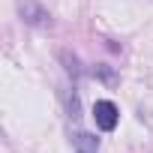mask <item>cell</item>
<instances>
[{"label": "cell", "mask_w": 153, "mask_h": 153, "mask_svg": "<svg viewBox=\"0 0 153 153\" xmlns=\"http://www.w3.org/2000/svg\"><path fill=\"white\" fill-rule=\"evenodd\" d=\"M18 15L30 27H42V30L51 27V12L42 3H36V0H21V3H18Z\"/></svg>", "instance_id": "1"}, {"label": "cell", "mask_w": 153, "mask_h": 153, "mask_svg": "<svg viewBox=\"0 0 153 153\" xmlns=\"http://www.w3.org/2000/svg\"><path fill=\"white\" fill-rule=\"evenodd\" d=\"M93 120H96V129L114 132L117 123H120V108H117L111 99H99V102L93 105Z\"/></svg>", "instance_id": "2"}, {"label": "cell", "mask_w": 153, "mask_h": 153, "mask_svg": "<svg viewBox=\"0 0 153 153\" xmlns=\"http://www.w3.org/2000/svg\"><path fill=\"white\" fill-rule=\"evenodd\" d=\"M72 147H75V153H99V138L93 132L78 129V132H72Z\"/></svg>", "instance_id": "3"}, {"label": "cell", "mask_w": 153, "mask_h": 153, "mask_svg": "<svg viewBox=\"0 0 153 153\" xmlns=\"http://www.w3.org/2000/svg\"><path fill=\"white\" fill-rule=\"evenodd\" d=\"M60 60L66 63V72L72 75L75 81H78V78H81V66H78V57H75V54H69V51H60Z\"/></svg>", "instance_id": "4"}]
</instances>
